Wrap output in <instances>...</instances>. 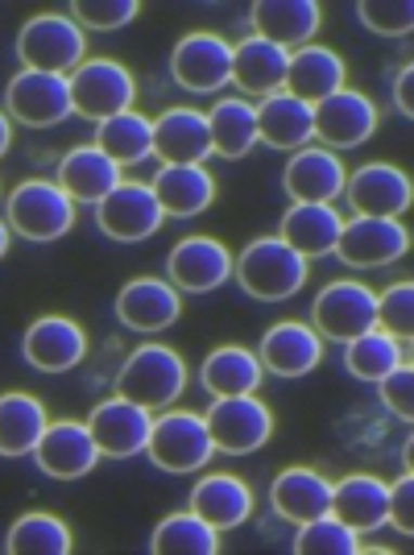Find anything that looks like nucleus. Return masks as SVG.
Segmentation results:
<instances>
[{
  "label": "nucleus",
  "mask_w": 414,
  "mask_h": 555,
  "mask_svg": "<svg viewBox=\"0 0 414 555\" xmlns=\"http://www.w3.org/2000/svg\"><path fill=\"white\" fill-rule=\"evenodd\" d=\"M236 282L245 286V295L261 302H282L299 295L307 282V257H299L282 236H257L245 245V254L236 257Z\"/></svg>",
  "instance_id": "obj_1"
},
{
  "label": "nucleus",
  "mask_w": 414,
  "mask_h": 555,
  "mask_svg": "<svg viewBox=\"0 0 414 555\" xmlns=\"http://www.w3.org/2000/svg\"><path fill=\"white\" fill-rule=\"evenodd\" d=\"M9 145H13V125H9V116L0 113V158L9 154Z\"/></svg>",
  "instance_id": "obj_47"
},
{
  "label": "nucleus",
  "mask_w": 414,
  "mask_h": 555,
  "mask_svg": "<svg viewBox=\"0 0 414 555\" xmlns=\"http://www.w3.org/2000/svg\"><path fill=\"white\" fill-rule=\"evenodd\" d=\"M311 129L332 150H357L377 133V104L365 92L340 88L336 95H327L311 108Z\"/></svg>",
  "instance_id": "obj_13"
},
{
  "label": "nucleus",
  "mask_w": 414,
  "mask_h": 555,
  "mask_svg": "<svg viewBox=\"0 0 414 555\" xmlns=\"http://www.w3.org/2000/svg\"><path fill=\"white\" fill-rule=\"evenodd\" d=\"M393 100L406 116H414V67H402L398 83H393Z\"/></svg>",
  "instance_id": "obj_46"
},
{
  "label": "nucleus",
  "mask_w": 414,
  "mask_h": 555,
  "mask_svg": "<svg viewBox=\"0 0 414 555\" xmlns=\"http://www.w3.org/2000/svg\"><path fill=\"white\" fill-rule=\"evenodd\" d=\"M186 386V365L174 348L166 345H141L125 357L116 373V393L138 402L145 411H166Z\"/></svg>",
  "instance_id": "obj_2"
},
{
  "label": "nucleus",
  "mask_w": 414,
  "mask_h": 555,
  "mask_svg": "<svg viewBox=\"0 0 414 555\" xmlns=\"http://www.w3.org/2000/svg\"><path fill=\"white\" fill-rule=\"evenodd\" d=\"M357 17L381 38H402L414 29V4L411 0H361Z\"/></svg>",
  "instance_id": "obj_42"
},
{
  "label": "nucleus",
  "mask_w": 414,
  "mask_h": 555,
  "mask_svg": "<svg viewBox=\"0 0 414 555\" xmlns=\"http://www.w3.org/2000/svg\"><path fill=\"white\" fill-rule=\"evenodd\" d=\"M170 75L179 88L195 95L220 92L224 83H232V47L220 34H207V29L183 34L170 54Z\"/></svg>",
  "instance_id": "obj_10"
},
{
  "label": "nucleus",
  "mask_w": 414,
  "mask_h": 555,
  "mask_svg": "<svg viewBox=\"0 0 414 555\" xmlns=\"http://www.w3.org/2000/svg\"><path fill=\"white\" fill-rule=\"evenodd\" d=\"M345 195L357 216H381V220H398L411 208L414 186L406 179V170H398L390 163H368L357 175L345 179Z\"/></svg>",
  "instance_id": "obj_16"
},
{
  "label": "nucleus",
  "mask_w": 414,
  "mask_h": 555,
  "mask_svg": "<svg viewBox=\"0 0 414 555\" xmlns=\"http://www.w3.org/2000/svg\"><path fill=\"white\" fill-rule=\"evenodd\" d=\"M311 320H315L320 336L348 345V340H357V336L377 327V295L368 291L365 282H332L315 295Z\"/></svg>",
  "instance_id": "obj_8"
},
{
  "label": "nucleus",
  "mask_w": 414,
  "mask_h": 555,
  "mask_svg": "<svg viewBox=\"0 0 414 555\" xmlns=\"http://www.w3.org/2000/svg\"><path fill=\"white\" fill-rule=\"evenodd\" d=\"M207 436L216 443V452L229 456H249L261 443L274 436V411L257 398V393H241V398H216L207 406Z\"/></svg>",
  "instance_id": "obj_7"
},
{
  "label": "nucleus",
  "mask_w": 414,
  "mask_h": 555,
  "mask_svg": "<svg viewBox=\"0 0 414 555\" xmlns=\"http://www.w3.org/2000/svg\"><path fill=\"white\" fill-rule=\"evenodd\" d=\"M9 254V224H4V220H0V257Z\"/></svg>",
  "instance_id": "obj_48"
},
{
  "label": "nucleus",
  "mask_w": 414,
  "mask_h": 555,
  "mask_svg": "<svg viewBox=\"0 0 414 555\" xmlns=\"http://www.w3.org/2000/svg\"><path fill=\"white\" fill-rule=\"evenodd\" d=\"M150 552L154 555H216L220 552V531H211L199 514H170L161 518L150 534Z\"/></svg>",
  "instance_id": "obj_38"
},
{
  "label": "nucleus",
  "mask_w": 414,
  "mask_h": 555,
  "mask_svg": "<svg viewBox=\"0 0 414 555\" xmlns=\"http://www.w3.org/2000/svg\"><path fill=\"white\" fill-rule=\"evenodd\" d=\"M377 327L393 340H411L414 336V286L398 282L386 295H377Z\"/></svg>",
  "instance_id": "obj_41"
},
{
  "label": "nucleus",
  "mask_w": 414,
  "mask_h": 555,
  "mask_svg": "<svg viewBox=\"0 0 414 555\" xmlns=\"http://www.w3.org/2000/svg\"><path fill=\"white\" fill-rule=\"evenodd\" d=\"M145 452L166 473H199L211 461L216 443L207 436L204 415H195V411H166V415L150 423Z\"/></svg>",
  "instance_id": "obj_6"
},
{
  "label": "nucleus",
  "mask_w": 414,
  "mask_h": 555,
  "mask_svg": "<svg viewBox=\"0 0 414 555\" xmlns=\"http://www.w3.org/2000/svg\"><path fill=\"white\" fill-rule=\"evenodd\" d=\"M47 423V406L34 393H0V456H29Z\"/></svg>",
  "instance_id": "obj_35"
},
{
  "label": "nucleus",
  "mask_w": 414,
  "mask_h": 555,
  "mask_svg": "<svg viewBox=\"0 0 414 555\" xmlns=\"http://www.w3.org/2000/svg\"><path fill=\"white\" fill-rule=\"evenodd\" d=\"M295 555H361V534L348 531L340 518L320 514L295 534Z\"/></svg>",
  "instance_id": "obj_40"
},
{
  "label": "nucleus",
  "mask_w": 414,
  "mask_h": 555,
  "mask_svg": "<svg viewBox=\"0 0 414 555\" xmlns=\"http://www.w3.org/2000/svg\"><path fill=\"white\" fill-rule=\"evenodd\" d=\"M150 423H154V415L145 406L116 393V398L100 402L92 415H88V431H92L100 456H108V461H133V456L145 452Z\"/></svg>",
  "instance_id": "obj_12"
},
{
  "label": "nucleus",
  "mask_w": 414,
  "mask_h": 555,
  "mask_svg": "<svg viewBox=\"0 0 414 555\" xmlns=\"http://www.w3.org/2000/svg\"><path fill=\"white\" fill-rule=\"evenodd\" d=\"M4 216H9V229L22 232L25 241H59L75 229L70 195L59 183H47V179H29V183L13 186Z\"/></svg>",
  "instance_id": "obj_5"
},
{
  "label": "nucleus",
  "mask_w": 414,
  "mask_h": 555,
  "mask_svg": "<svg viewBox=\"0 0 414 555\" xmlns=\"http://www.w3.org/2000/svg\"><path fill=\"white\" fill-rule=\"evenodd\" d=\"M95 150L113 166H138L154 154V120H145L141 113H120L95 125Z\"/></svg>",
  "instance_id": "obj_34"
},
{
  "label": "nucleus",
  "mask_w": 414,
  "mask_h": 555,
  "mask_svg": "<svg viewBox=\"0 0 414 555\" xmlns=\"http://www.w3.org/2000/svg\"><path fill=\"white\" fill-rule=\"evenodd\" d=\"M161 208L154 199V191L145 183H120L113 195H104L95 204V224L104 236L125 241V245H138L145 236H154L161 229Z\"/></svg>",
  "instance_id": "obj_14"
},
{
  "label": "nucleus",
  "mask_w": 414,
  "mask_h": 555,
  "mask_svg": "<svg viewBox=\"0 0 414 555\" xmlns=\"http://www.w3.org/2000/svg\"><path fill=\"white\" fill-rule=\"evenodd\" d=\"M138 13H141L138 0H75V4H70V22L88 25V29H100V34L129 25Z\"/></svg>",
  "instance_id": "obj_43"
},
{
  "label": "nucleus",
  "mask_w": 414,
  "mask_h": 555,
  "mask_svg": "<svg viewBox=\"0 0 414 555\" xmlns=\"http://www.w3.org/2000/svg\"><path fill=\"white\" fill-rule=\"evenodd\" d=\"M411 249V232L402 229L398 220H381V216H357L345 220L340 241L332 254L340 257L352 270H381Z\"/></svg>",
  "instance_id": "obj_11"
},
{
  "label": "nucleus",
  "mask_w": 414,
  "mask_h": 555,
  "mask_svg": "<svg viewBox=\"0 0 414 555\" xmlns=\"http://www.w3.org/2000/svg\"><path fill=\"white\" fill-rule=\"evenodd\" d=\"M170 286L174 291H191V295H207L216 286H224L232 278V254L216 241V236H183L170 249Z\"/></svg>",
  "instance_id": "obj_17"
},
{
  "label": "nucleus",
  "mask_w": 414,
  "mask_h": 555,
  "mask_svg": "<svg viewBox=\"0 0 414 555\" xmlns=\"http://www.w3.org/2000/svg\"><path fill=\"white\" fill-rule=\"evenodd\" d=\"M345 229V216L332 208V204H295V208L282 216V229L277 236L295 249L299 257H327L340 241Z\"/></svg>",
  "instance_id": "obj_28"
},
{
  "label": "nucleus",
  "mask_w": 414,
  "mask_h": 555,
  "mask_svg": "<svg viewBox=\"0 0 414 555\" xmlns=\"http://www.w3.org/2000/svg\"><path fill=\"white\" fill-rule=\"evenodd\" d=\"M257 361L274 377H307L323 361L320 332L307 324H295V320H282V324H274L261 336Z\"/></svg>",
  "instance_id": "obj_21"
},
{
  "label": "nucleus",
  "mask_w": 414,
  "mask_h": 555,
  "mask_svg": "<svg viewBox=\"0 0 414 555\" xmlns=\"http://www.w3.org/2000/svg\"><path fill=\"white\" fill-rule=\"evenodd\" d=\"M286 63L290 54L266 38H245L232 47V83L249 95H274L286 83Z\"/></svg>",
  "instance_id": "obj_31"
},
{
  "label": "nucleus",
  "mask_w": 414,
  "mask_h": 555,
  "mask_svg": "<svg viewBox=\"0 0 414 555\" xmlns=\"http://www.w3.org/2000/svg\"><path fill=\"white\" fill-rule=\"evenodd\" d=\"M402 365V345L386 336L381 327H373L365 336H357V340H348L345 348V370L352 377H361V382H381L386 373H393Z\"/></svg>",
  "instance_id": "obj_39"
},
{
  "label": "nucleus",
  "mask_w": 414,
  "mask_h": 555,
  "mask_svg": "<svg viewBox=\"0 0 414 555\" xmlns=\"http://www.w3.org/2000/svg\"><path fill=\"white\" fill-rule=\"evenodd\" d=\"M345 88V59L327 47H302L290 54L286 63V83L282 92L302 100V104H320L327 95H336Z\"/></svg>",
  "instance_id": "obj_26"
},
{
  "label": "nucleus",
  "mask_w": 414,
  "mask_h": 555,
  "mask_svg": "<svg viewBox=\"0 0 414 555\" xmlns=\"http://www.w3.org/2000/svg\"><path fill=\"white\" fill-rule=\"evenodd\" d=\"M332 518H340L348 531L373 534L390 522V486L373 473H352L332 486Z\"/></svg>",
  "instance_id": "obj_18"
},
{
  "label": "nucleus",
  "mask_w": 414,
  "mask_h": 555,
  "mask_svg": "<svg viewBox=\"0 0 414 555\" xmlns=\"http://www.w3.org/2000/svg\"><path fill=\"white\" fill-rule=\"evenodd\" d=\"M377 386H381V402H386V411L411 423L414 418V373H411V365L402 361V365H398L393 373H386Z\"/></svg>",
  "instance_id": "obj_44"
},
{
  "label": "nucleus",
  "mask_w": 414,
  "mask_h": 555,
  "mask_svg": "<svg viewBox=\"0 0 414 555\" xmlns=\"http://www.w3.org/2000/svg\"><path fill=\"white\" fill-rule=\"evenodd\" d=\"M116 315L133 332H161L183 315V299L166 278H133L116 295Z\"/></svg>",
  "instance_id": "obj_20"
},
{
  "label": "nucleus",
  "mask_w": 414,
  "mask_h": 555,
  "mask_svg": "<svg viewBox=\"0 0 414 555\" xmlns=\"http://www.w3.org/2000/svg\"><path fill=\"white\" fill-rule=\"evenodd\" d=\"M270 506H274L277 518H286V522H311V518H320L327 514L332 506V481L320 477L315 468H282L274 477V486H270Z\"/></svg>",
  "instance_id": "obj_27"
},
{
  "label": "nucleus",
  "mask_w": 414,
  "mask_h": 555,
  "mask_svg": "<svg viewBox=\"0 0 414 555\" xmlns=\"http://www.w3.org/2000/svg\"><path fill=\"white\" fill-rule=\"evenodd\" d=\"M54 183L67 191L70 204H100L125 179H120V166L108 163L95 145H75L67 158L59 163V179Z\"/></svg>",
  "instance_id": "obj_30"
},
{
  "label": "nucleus",
  "mask_w": 414,
  "mask_h": 555,
  "mask_svg": "<svg viewBox=\"0 0 414 555\" xmlns=\"http://www.w3.org/2000/svg\"><path fill=\"white\" fill-rule=\"evenodd\" d=\"M154 199H158L161 216H179V220H191L199 211L211 208L216 199V179L207 175L204 166H161L154 175Z\"/></svg>",
  "instance_id": "obj_29"
},
{
  "label": "nucleus",
  "mask_w": 414,
  "mask_h": 555,
  "mask_svg": "<svg viewBox=\"0 0 414 555\" xmlns=\"http://www.w3.org/2000/svg\"><path fill=\"white\" fill-rule=\"evenodd\" d=\"M22 352L34 370L67 373L83 361L88 336H83V327L75 324V320H67V315H42V320H34V324L25 327Z\"/></svg>",
  "instance_id": "obj_19"
},
{
  "label": "nucleus",
  "mask_w": 414,
  "mask_h": 555,
  "mask_svg": "<svg viewBox=\"0 0 414 555\" xmlns=\"http://www.w3.org/2000/svg\"><path fill=\"white\" fill-rule=\"evenodd\" d=\"M390 527H398L402 534H414V481L411 473L390 486Z\"/></svg>",
  "instance_id": "obj_45"
},
{
  "label": "nucleus",
  "mask_w": 414,
  "mask_h": 555,
  "mask_svg": "<svg viewBox=\"0 0 414 555\" xmlns=\"http://www.w3.org/2000/svg\"><path fill=\"white\" fill-rule=\"evenodd\" d=\"M254 113H257V141H266L274 150H299V145H307V141L315 138V129H311V104H302L295 95L286 92L266 95Z\"/></svg>",
  "instance_id": "obj_33"
},
{
  "label": "nucleus",
  "mask_w": 414,
  "mask_h": 555,
  "mask_svg": "<svg viewBox=\"0 0 414 555\" xmlns=\"http://www.w3.org/2000/svg\"><path fill=\"white\" fill-rule=\"evenodd\" d=\"M199 377H204V390L211 398H241V393H257V386L266 382V370L249 348L220 345L216 352H207Z\"/></svg>",
  "instance_id": "obj_32"
},
{
  "label": "nucleus",
  "mask_w": 414,
  "mask_h": 555,
  "mask_svg": "<svg viewBox=\"0 0 414 555\" xmlns=\"http://www.w3.org/2000/svg\"><path fill=\"white\" fill-rule=\"evenodd\" d=\"M191 514H199L211 531H236L254 514V489L232 473H211L191 489Z\"/></svg>",
  "instance_id": "obj_24"
},
{
  "label": "nucleus",
  "mask_w": 414,
  "mask_h": 555,
  "mask_svg": "<svg viewBox=\"0 0 414 555\" xmlns=\"http://www.w3.org/2000/svg\"><path fill=\"white\" fill-rule=\"evenodd\" d=\"M249 17H254V38H266L286 54H295L315 38L320 4L315 0H257Z\"/></svg>",
  "instance_id": "obj_23"
},
{
  "label": "nucleus",
  "mask_w": 414,
  "mask_h": 555,
  "mask_svg": "<svg viewBox=\"0 0 414 555\" xmlns=\"http://www.w3.org/2000/svg\"><path fill=\"white\" fill-rule=\"evenodd\" d=\"M83 50H88L83 29L70 22V13H38L17 34V59L25 70L67 75L83 63Z\"/></svg>",
  "instance_id": "obj_4"
},
{
  "label": "nucleus",
  "mask_w": 414,
  "mask_h": 555,
  "mask_svg": "<svg viewBox=\"0 0 414 555\" xmlns=\"http://www.w3.org/2000/svg\"><path fill=\"white\" fill-rule=\"evenodd\" d=\"M4 113L13 120H22L29 129H54L63 125L70 113V92H67V75H47V70H17L9 79V92H4Z\"/></svg>",
  "instance_id": "obj_9"
},
{
  "label": "nucleus",
  "mask_w": 414,
  "mask_h": 555,
  "mask_svg": "<svg viewBox=\"0 0 414 555\" xmlns=\"http://www.w3.org/2000/svg\"><path fill=\"white\" fill-rule=\"evenodd\" d=\"M154 154L161 166H204L211 154L207 138V116L195 108H166L154 120Z\"/></svg>",
  "instance_id": "obj_25"
},
{
  "label": "nucleus",
  "mask_w": 414,
  "mask_h": 555,
  "mask_svg": "<svg viewBox=\"0 0 414 555\" xmlns=\"http://www.w3.org/2000/svg\"><path fill=\"white\" fill-rule=\"evenodd\" d=\"M34 461L54 481H79V477H88L95 468L100 448H95L88 423L63 418V423H47L42 440L34 448Z\"/></svg>",
  "instance_id": "obj_15"
},
{
  "label": "nucleus",
  "mask_w": 414,
  "mask_h": 555,
  "mask_svg": "<svg viewBox=\"0 0 414 555\" xmlns=\"http://www.w3.org/2000/svg\"><path fill=\"white\" fill-rule=\"evenodd\" d=\"M67 92H70V113L88 116V120H108L133 108L138 100V79L133 70L116 59H88L67 75Z\"/></svg>",
  "instance_id": "obj_3"
},
{
  "label": "nucleus",
  "mask_w": 414,
  "mask_h": 555,
  "mask_svg": "<svg viewBox=\"0 0 414 555\" xmlns=\"http://www.w3.org/2000/svg\"><path fill=\"white\" fill-rule=\"evenodd\" d=\"M207 116V138H211V154L220 158H245L257 145V113L249 100L241 95H224Z\"/></svg>",
  "instance_id": "obj_36"
},
{
  "label": "nucleus",
  "mask_w": 414,
  "mask_h": 555,
  "mask_svg": "<svg viewBox=\"0 0 414 555\" xmlns=\"http://www.w3.org/2000/svg\"><path fill=\"white\" fill-rule=\"evenodd\" d=\"M70 527L54 514H22L9 534H4V552L9 555H70Z\"/></svg>",
  "instance_id": "obj_37"
},
{
  "label": "nucleus",
  "mask_w": 414,
  "mask_h": 555,
  "mask_svg": "<svg viewBox=\"0 0 414 555\" xmlns=\"http://www.w3.org/2000/svg\"><path fill=\"white\" fill-rule=\"evenodd\" d=\"M345 163L332 150H295L282 170V186L295 204H336V195H345Z\"/></svg>",
  "instance_id": "obj_22"
}]
</instances>
